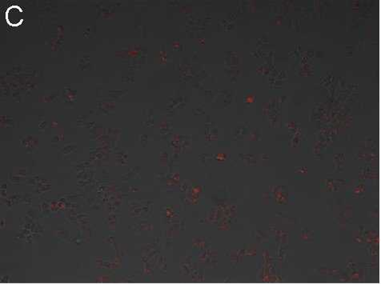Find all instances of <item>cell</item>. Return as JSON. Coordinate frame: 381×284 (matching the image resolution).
I'll list each match as a JSON object with an SVG mask.
<instances>
[{"label": "cell", "mask_w": 381, "mask_h": 284, "mask_svg": "<svg viewBox=\"0 0 381 284\" xmlns=\"http://www.w3.org/2000/svg\"><path fill=\"white\" fill-rule=\"evenodd\" d=\"M22 13H23V10L19 6H10L6 10V14H5L6 22L11 26H20L24 20Z\"/></svg>", "instance_id": "cell-1"}]
</instances>
